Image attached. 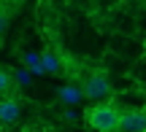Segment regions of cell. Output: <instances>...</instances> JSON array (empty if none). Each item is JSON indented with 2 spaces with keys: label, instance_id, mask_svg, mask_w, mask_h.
<instances>
[{
  "label": "cell",
  "instance_id": "cell-3",
  "mask_svg": "<svg viewBox=\"0 0 146 132\" xmlns=\"http://www.w3.org/2000/svg\"><path fill=\"white\" fill-rule=\"evenodd\" d=\"M19 111H22V108H19V100L14 97V92L0 97V129L11 127V124L19 119Z\"/></svg>",
  "mask_w": 146,
  "mask_h": 132
},
{
  "label": "cell",
  "instance_id": "cell-7",
  "mask_svg": "<svg viewBox=\"0 0 146 132\" xmlns=\"http://www.w3.org/2000/svg\"><path fill=\"white\" fill-rule=\"evenodd\" d=\"M11 92H14V78H11L8 70L0 68V97H3V95H11Z\"/></svg>",
  "mask_w": 146,
  "mask_h": 132
},
{
  "label": "cell",
  "instance_id": "cell-9",
  "mask_svg": "<svg viewBox=\"0 0 146 132\" xmlns=\"http://www.w3.org/2000/svg\"><path fill=\"white\" fill-rule=\"evenodd\" d=\"M5 27H8V11H3V8H0V35L5 32Z\"/></svg>",
  "mask_w": 146,
  "mask_h": 132
},
{
  "label": "cell",
  "instance_id": "cell-5",
  "mask_svg": "<svg viewBox=\"0 0 146 132\" xmlns=\"http://www.w3.org/2000/svg\"><path fill=\"white\" fill-rule=\"evenodd\" d=\"M41 62H43V70H46V73H62L65 70V54L54 51V49H43Z\"/></svg>",
  "mask_w": 146,
  "mask_h": 132
},
{
  "label": "cell",
  "instance_id": "cell-4",
  "mask_svg": "<svg viewBox=\"0 0 146 132\" xmlns=\"http://www.w3.org/2000/svg\"><path fill=\"white\" fill-rule=\"evenodd\" d=\"M119 129L122 132H146V111H125Z\"/></svg>",
  "mask_w": 146,
  "mask_h": 132
},
{
  "label": "cell",
  "instance_id": "cell-8",
  "mask_svg": "<svg viewBox=\"0 0 146 132\" xmlns=\"http://www.w3.org/2000/svg\"><path fill=\"white\" fill-rule=\"evenodd\" d=\"M22 132H54V129H49V127H41V124H27Z\"/></svg>",
  "mask_w": 146,
  "mask_h": 132
},
{
  "label": "cell",
  "instance_id": "cell-2",
  "mask_svg": "<svg viewBox=\"0 0 146 132\" xmlns=\"http://www.w3.org/2000/svg\"><path fill=\"white\" fill-rule=\"evenodd\" d=\"M78 86H81L84 97H87V100H95V102H100L103 97L111 95V81H108V73H106L103 68H95V70H89V73H84L81 81H78Z\"/></svg>",
  "mask_w": 146,
  "mask_h": 132
},
{
  "label": "cell",
  "instance_id": "cell-1",
  "mask_svg": "<svg viewBox=\"0 0 146 132\" xmlns=\"http://www.w3.org/2000/svg\"><path fill=\"white\" fill-rule=\"evenodd\" d=\"M84 119H87V124L92 129L98 132H116L119 129V121H122V113L119 108L114 105V102H92V105L87 108V113H84Z\"/></svg>",
  "mask_w": 146,
  "mask_h": 132
},
{
  "label": "cell",
  "instance_id": "cell-6",
  "mask_svg": "<svg viewBox=\"0 0 146 132\" xmlns=\"http://www.w3.org/2000/svg\"><path fill=\"white\" fill-rule=\"evenodd\" d=\"M57 95H60V100H65V102H81L84 100V92H81V86H60L57 89Z\"/></svg>",
  "mask_w": 146,
  "mask_h": 132
}]
</instances>
